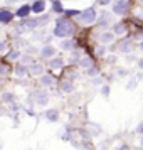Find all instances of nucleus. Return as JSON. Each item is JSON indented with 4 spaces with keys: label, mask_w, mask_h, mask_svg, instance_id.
<instances>
[{
    "label": "nucleus",
    "mask_w": 143,
    "mask_h": 150,
    "mask_svg": "<svg viewBox=\"0 0 143 150\" xmlns=\"http://www.w3.org/2000/svg\"><path fill=\"white\" fill-rule=\"evenodd\" d=\"M74 32V25L66 19H57L56 21V27H54V35L59 39H68L71 37Z\"/></svg>",
    "instance_id": "nucleus-1"
},
{
    "label": "nucleus",
    "mask_w": 143,
    "mask_h": 150,
    "mask_svg": "<svg viewBox=\"0 0 143 150\" xmlns=\"http://www.w3.org/2000/svg\"><path fill=\"white\" fill-rule=\"evenodd\" d=\"M77 21L84 24V25H91V24H94L98 21V14H96V8L94 7H89L86 10H82L79 17H77Z\"/></svg>",
    "instance_id": "nucleus-2"
},
{
    "label": "nucleus",
    "mask_w": 143,
    "mask_h": 150,
    "mask_svg": "<svg viewBox=\"0 0 143 150\" xmlns=\"http://www.w3.org/2000/svg\"><path fill=\"white\" fill-rule=\"evenodd\" d=\"M126 12H128V0H116L113 5V14L125 15Z\"/></svg>",
    "instance_id": "nucleus-3"
},
{
    "label": "nucleus",
    "mask_w": 143,
    "mask_h": 150,
    "mask_svg": "<svg viewBox=\"0 0 143 150\" xmlns=\"http://www.w3.org/2000/svg\"><path fill=\"white\" fill-rule=\"evenodd\" d=\"M34 100H35V105H39V106H46V105L49 103L47 91H44V89L35 91V93H34Z\"/></svg>",
    "instance_id": "nucleus-4"
},
{
    "label": "nucleus",
    "mask_w": 143,
    "mask_h": 150,
    "mask_svg": "<svg viewBox=\"0 0 143 150\" xmlns=\"http://www.w3.org/2000/svg\"><path fill=\"white\" fill-rule=\"evenodd\" d=\"M54 54H56V47L51 46V44H47V46H44V47L41 49V56L44 59H52Z\"/></svg>",
    "instance_id": "nucleus-5"
},
{
    "label": "nucleus",
    "mask_w": 143,
    "mask_h": 150,
    "mask_svg": "<svg viewBox=\"0 0 143 150\" xmlns=\"http://www.w3.org/2000/svg\"><path fill=\"white\" fill-rule=\"evenodd\" d=\"M29 73H30L32 76H44V66L39 64V62H34V64H30Z\"/></svg>",
    "instance_id": "nucleus-6"
},
{
    "label": "nucleus",
    "mask_w": 143,
    "mask_h": 150,
    "mask_svg": "<svg viewBox=\"0 0 143 150\" xmlns=\"http://www.w3.org/2000/svg\"><path fill=\"white\" fill-rule=\"evenodd\" d=\"M30 8H32L34 14H42V12L46 10V2H44V0H35L34 4L30 5Z\"/></svg>",
    "instance_id": "nucleus-7"
},
{
    "label": "nucleus",
    "mask_w": 143,
    "mask_h": 150,
    "mask_svg": "<svg viewBox=\"0 0 143 150\" xmlns=\"http://www.w3.org/2000/svg\"><path fill=\"white\" fill-rule=\"evenodd\" d=\"M61 91L62 93H73L74 91V83L71 79H62L61 81Z\"/></svg>",
    "instance_id": "nucleus-8"
},
{
    "label": "nucleus",
    "mask_w": 143,
    "mask_h": 150,
    "mask_svg": "<svg viewBox=\"0 0 143 150\" xmlns=\"http://www.w3.org/2000/svg\"><path fill=\"white\" fill-rule=\"evenodd\" d=\"M30 12H32L30 5H20L19 10H17V17H19V19H27Z\"/></svg>",
    "instance_id": "nucleus-9"
},
{
    "label": "nucleus",
    "mask_w": 143,
    "mask_h": 150,
    "mask_svg": "<svg viewBox=\"0 0 143 150\" xmlns=\"http://www.w3.org/2000/svg\"><path fill=\"white\" fill-rule=\"evenodd\" d=\"M14 19V14L10 10H0V24H8Z\"/></svg>",
    "instance_id": "nucleus-10"
},
{
    "label": "nucleus",
    "mask_w": 143,
    "mask_h": 150,
    "mask_svg": "<svg viewBox=\"0 0 143 150\" xmlns=\"http://www.w3.org/2000/svg\"><path fill=\"white\" fill-rule=\"evenodd\" d=\"M41 84L42 86H54L56 78L52 74H44V76H41Z\"/></svg>",
    "instance_id": "nucleus-11"
},
{
    "label": "nucleus",
    "mask_w": 143,
    "mask_h": 150,
    "mask_svg": "<svg viewBox=\"0 0 143 150\" xmlns=\"http://www.w3.org/2000/svg\"><path fill=\"white\" fill-rule=\"evenodd\" d=\"M46 120H47V122H57V120H59V111H57V110H54V108H51V110H47V111H46Z\"/></svg>",
    "instance_id": "nucleus-12"
},
{
    "label": "nucleus",
    "mask_w": 143,
    "mask_h": 150,
    "mask_svg": "<svg viewBox=\"0 0 143 150\" xmlns=\"http://www.w3.org/2000/svg\"><path fill=\"white\" fill-rule=\"evenodd\" d=\"M120 51H121V52H125V54L131 52V51H133V42L130 41V39H125V41L120 44Z\"/></svg>",
    "instance_id": "nucleus-13"
},
{
    "label": "nucleus",
    "mask_w": 143,
    "mask_h": 150,
    "mask_svg": "<svg viewBox=\"0 0 143 150\" xmlns=\"http://www.w3.org/2000/svg\"><path fill=\"white\" fill-rule=\"evenodd\" d=\"M99 41H101V44H109V42L115 41V34L113 32H101L99 34Z\"/></svg>",
    "instance_id": "nucleus-14"
},
{
    "label": "nucleus",
    "mask_w": 143,
    "mask_h": 150,
    "mask_svg": "<svg viewBox=\"0 0 143 150\" xmlns=\"http://www.w3.org/2000/svg\"><path fill=\"white\" fill-rule=\"evenodd\" d=\"M62 66H64V59L62 57H52L49 61V68H52V69H61Z\"/></svg>",
    "instance_id": "nucleus-15"
},
{
    "label": "nucleus",
    "mask_w": 143,
    "mask_h": 150,
    "mask_svg": "<svg viewBox=\"0 0 143 150\" xmlns=\"http://www.w3.org/2000/svg\"><path fill=\"white\" fill-rule=\"evenodd\" d=\"M126 32V25L123 24V22H118V24H115L113 25V34L115 35H121Z\"/></svg>",
    "instance_id": "nucleus-16"
},
{
    "label": "nucleus",
    "mask_w": 143,
    "mask_h": 150,
    "mask_svg": "<svg viewBox=\"0 0 143 150\" xmlns=\"http://www.w3.org/2000/svg\"><path fill=\"white\" fill-rule=\"evenodd\" d=\"M74 47H76V42L73 39H64L61 42V49H64V51H71V49H74Z\"/></svg>",
    "instance_id": "nucleus-17"
},
{
    "label": "nucleus",
    "mask_w": 143,
    "mask_h": 150,
    "mask_svg": "<svg viewBox=\"0 0 143 150\" xmlns=\"http://www.w3.org/2000/svg\"><path fill=\"white\" fill-rule=\"evenodd\" d=\"M109 24V14H106V12H103L101 14V17H99V27H106Z\"/></svg>",
    "instance_id": "nucleus-18"
},
{
    "label": "nucleus",
    "mask_w": 143,
    "mask_h": 150,
    "mask_svg": "<svg viewBox=\"0 0 143 150\" xmlns=\"http://www.w3.org/2000/svg\"><path fill=\"white\" fill-rule=\"evenodd\" d=\"M27 73H29V71H27V68H25L24 64H19V66L15 68V74L19 76V78H22V76H25Z\"/></svg>",
    "instance_id": "nucleus-19"
},
{
    "label": "nucleus",
    "mask_w": 143,
    "mask_h": 150,
    "mask_svg": "<svg viewBox=\"0 0 143 150\" xmlns=\"http://www.w3.org/2000/svg\"><path fill=\"white\" fill-rule=\"evenodd\" d=\"M79 64H81L84 69H89V68H93V61L89 59V57H81V61H79Z\"/></svg>",
    "instance_id": "nucleus-20"
},
{
    "label": "nucleus",
    "mask_w": 143,
    "mask_h": 150,
    "mask_svg": "<svg viewBox=\"0 0 143 150\" xmlns=\"http://www.w3.org/2000/svg\"><path fill=\"white\" fill-rule=\"evenodd\" d=\"M52 10H54V12H57V14L64 12V7H62V4L59 2V0H54V2H52Z\"/></svg>",
    "instance_id": "nucleus-21"
},
{
    "label": "nucleus",
    "mask_w": 143,
    "mask_h": 150,
    "mask_svg": "<svg viewBox=\"0 0 143 150\" xmlns=\"http://www.w3.org/2000/svg\"><path fill=\"white\" fill-rule=\"evenodd\" d=\"M17 57H20V52L19 51H10L8 52V59H17Z\"/></svg>",
    "instance_id": "nucleus-22"
},
{
    "label": "nucleus",
    "mask_w": 143,
    "mask_h": 150,
    "mask_svg": "<svg viewBox=\"0 0 143 150\" xmlns=\"http://www.w3.org/2000/svg\"><path fill=\"white\" fill-rule=\"evenodd\" d=\"M7 73H8V66L7 64H0V76L7 74Z\"/></svg>",
    "instance_id": "nucleus-23"
},
{
    "label": "nucleus",
    "mask_w": 143,
    "mask_h": 150,
    "mask_svg": "<svg viewBox=\"0 0 143 150\" xmlns=\"http://www.w3.org/2000/svg\"><path fill=\"white\" fill-rule=\"evenodd\" d=\"M101 95H103V96H108V95H109V86H108V84H103Z\"/></svg>",
    "instance_id": "nucleus-24"
},
{
    "label": "nucleus",
    "mask_w": 143,
    "mask_h": 150,
    "mask_svg": "<svg viewBox=\"0 0 143 150\" xmlns=\"http://www.w3.org/2000/svg\"><path fill=\"white\" fill-rule=\"evenodd\" d=\"M86 73H88L89 76H96V74H98V69H96L94 66H93V68H89V69H86Z\"/></svg>",
    "instance_id": "nucleus-25"
},
{
    "label": "nucleus",
    "mask_w": 143,
    "mask_h": 150,
    "mask_svg": "<svg viewBox=\"0 0 143 150\" xmlns=\"http://www.w3.org/2000/svg\"><path fill=\"white\" fill-rule=\"evenodd\" d=\"M25 62H32V64H34V59H32L30 56H24V57H22V64H25Z\"/></svg>",
    "instance_id": "nucleus-26"
},
{
    "label": "nucleus",
    "mask_w": 143,
    "mask_h": 150,
    "mask_svg": "<svg viewBox=\"0 0 143 150\" xmlns=\"http://www.w3.org/2000/svg\"><path fill=\"white\" fill-rule=\"evenodd\" d=\"M128 89H135L136 88V79H131V81L128 83V86H126Z\"/></svg>",
    "instance_id": "nucleus-27"
},
{
    "label": "nucleus",
    "mask_w": 143,
    "mask_h": 150,
    "mask_svg": "<svg viewBox=\"0 0 143 150\" xmlns=\"http://www.w3.org/2000/svg\"><path fill=\"white\" fill-rule=\"evenodd\" d=\"M4 100H5V101H12V100H14V95H12V93H5V95H4Z\"/></svg>",
    "instance_id": "nucleus-28"
},
{
    "label": "nucleus",
    "mask_w": 143,
    "mask_h": 150,
    "mask_svg": "<svg viewBox=\"0 0 143 150\" xmlns=\"http://www.w3.org/2000/svg\"><path fill=\"white\" fill-rule=\"evenodd\" d=\"M5 51H7V44H5L4 41H0V54L5 52Z\"/></svg>",
    "instance_id": "nucleus-29"
},
{
    "label": "nucleus",
    "mask_w": 143,
    "mask_h": 150,
    "mask_svg": "<svg viewBox=\"0 0 143 150\" xmlns=\"http://www.w3.org/2000/svg\"><path fill=\"white\" fill-rule=\"evenodd\" d=\"M125 61H126V62L130 64V62H135V61H136V57H135V56L130 54V56H126V59H125Z\"/></svg>",
    "instance_id": "nucleus-30"
},
{
    "label": "nucleus",
    "mask_w": 143,
    "mask_h": 150,
    "mask_svg": "<svg viewBox=\"0 0 143 150\" xmlns=\"http://www.w3.org/2000/svg\"><path fill=\"white\" fill-rule=\"evenodd\" d=\"M98 54H106V47H104V46H99V47H98Z\"/></svg>",
    "instance_id": "nucleus-31"
},
{
    "label": "nucleus",
    "mask_w": 143,
    "mask_h": 150,
    "mask_svg": "<svg viewBox=\"0 0 143 150\" xmlns=\"http://www.w3.org/2000/svg\"><path fill=\"white\" fill-rule=\"evenodd\" d=\"M126 74H128L126 69H118V76H126Z\"/></svg>",
    "instance_id": "nucleus-32"
},
{
    "label": "nucleus",
    "mask_w": 143,
    "mask_h": 150,
    "mask_svg": "<svg viewBox=\"0 0 143 150\" xmlns=\"http://www.w3.org/2000/svg\"><path fill=\"white\" fill-rule=\"evenodd\" d=\"M136 132H138V133H143V122L140 123L138 127H136Z\"/></svg>",
    "instance_id": "nucleus-33"
},
{
    "label": "nucleus",
    "mask_w": 143,
    "mask_h": 150,
    "mask_svg": "<svg viewBox=\"0 0 143 150\" xmlns=\"http://www.w3.org/2000/svg\"><path fill=\"white\" fill-rule=\"evenodd\" d=\"M98 2H99V5H108L111 0H98Z\"/></svg>",
    "instance_id": "nucleus-34"
},
{
    "label": "nucleus",
    "mask_w": 143,
    "mask_h": 150,
    "mask_svg": "<svg viewBox=\"0 0 143 150\" xmlns=\"http://www.w3.org/2000/svg\"><path fill=\"white\" fill-rule=\"evenodd\" d=\"M136 62H138V68H140V69H143V57H140V59H138Z\"/></svg>",
    "instance_id": "nucleus-35"
},
{
    "label": "nucleus",
    "mask_w": 143,
    "mask_h": 150,
    "mask_svg": "<svg viewBox=\"0 0 143 150\" xmlns=\"http://www.w3.org/2000/svg\"><path fill=\"white\" fill-rule=\"evenodd\" d=\"M138 47H140V51H143V41H140V44H138Z\"/></svg>",
    "instance_id": "nucleus-36"
},
{
    "label": "nucleus",
    "mask_w": 143,
    "mask_h": 150,
    "mask_svg": "<svg viewBox=\"0 0 143 150\" xmlns=\"http://www.w3.org/2000/svg\"><path fill=\"white\" fill-rule=\"evenodd\" d=\"M2 81H4V79H2V76H0V84H2Z\"/></svg>",
    "instance_id": "nucleus-37"
},
{
    "label": "nucleus",
    "mask_w": 143,
    "mask_h": 150,
    "mask_svg": "<svg viewBox=\"0 0 143 150\" xmlns=\"http://www.w3.org/2000/svg\"><path fill=\"white\" fill-rule=\"evenodd\" d=\"M142 145H143V137H142Z\"/></svg>",
    "instance_id": "nucleus-38"
},
{
    "label": "nucleus",
    "mask_w": 143,
    "mask_h": 150,
    "mask_svg": "<svg viewBox=\"0 0 143 150\" xmlns=\"http://www.w3.org/2000/svg\"><path fill=\"white\" fill-rule=\"evenodd\" d=\"M142 2H143V0H142Z\"/></svg>",
    "instance_id": "nucleus-39"
}]
</instances>
